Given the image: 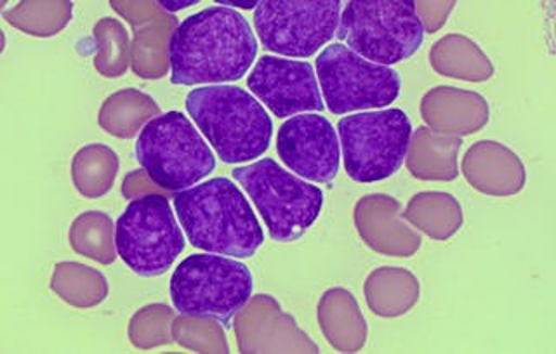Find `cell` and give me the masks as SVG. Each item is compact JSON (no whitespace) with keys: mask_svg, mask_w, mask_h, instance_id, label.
I'll list each match as a JSON object with an SVG mask.
<instances>
[{"mask_svg":"<svg viewBox=\"0 0 556 354\" xmlns=\"http://www.w3.org/2000/svg\"><path fill=\"white\" fill-rule=\"evenodd\" d=\"M174 86H222L240 80L257 56L248 17L228 5H211L188 16L167 46Z\"/></svg>","mask_w":556,"mask_h":354,"instance_id":"1","label":"cell"},{"mask_svg":"<svg viewBox=\"0 0 556 354\" xmlns=\"http://www.w3.org/2000/svg\"><path fill=\"white\" fill-rule=\"evenodd\" d=\"M174 211L191 245L208 254L249 260L265 242L256 212L228 177L178 191Z\"/></svg>","mask_w":556,"mask_h":354,"instance_id":"2","label":"cell"},{"mask_svg":"<svg viewBox=\"0 0 556 354\" xmlns=\"http://www.w3.org/2000/svg\"><path fill=\"white\" fill-rule=\"evenodd\" d=\"M185 104L200 135L225 164L256 161L271 143V117L242 87L226 84L197 87L187 96Z\"/></svg>","mask_w":556,"mask_h":354,"instance_id":"3","label":"cell"},{"mask_svg":"<svg viewBox=\"0 0 556 354\" xmlns=\"http://www.w3.org/2000/svg\"><path fill=\"white\" fill-rule=\"evenodd\" d=\"M336 37L364 60L391 66L421 49L425 25L408 0H352L341 11Z\"/></svg>","mask_w":556,"mask_h":354,"instance_id":"4","label":"cell"},{"mask_svg":"<svg viewBox=\"0 0 556 354\" xmlns=\"http://www.w3.org/2000/svg\"><path fill=\"white\" fill-rule=\"evenodd\" d=\"M231 176L251 197L275 242L300 240L320 217L324 191L274 159L237 167Z\"/></svg>","mask_w":556,"mask_h":354,"instance_id":"5","label":"cell"},{"mask_svg":"<svg viewBox=\"0 0 556 354\" xmlns=\"http://www.w3.org/2000/svg\"><path fill=\"white\" fill-rule=\"evenodd\" d=\"M136 161L164 190L182 191L216 169V156L195 124L181 112L148 122L136 141Z\"/></svg>","mask_w":556,"mask_h":354,"instance_id":"6","label":"cell"},{"mask_svg":"<svg viewBox=\"0 0 556 354\" xmlns=\"http://www.w3.org/2000/svg\"><path fill=\"white\" fill-rule=\"evenodd\" d=\"M254 289L251 269L219 254H193L170 278V299L181 315L214 318L228 325L249 303Z\"/></svg>","mask_w":556,"mask_h":354,"instance_id":"7","label":"cell"},{"mask_svg":"<svg viewBox=\"0 0 556 354\" xmlns=\"http://www.w3.org/2000/svg\"><path fill=\"white\" fill-rule=\"evenodd\" d=\"M344 169L356 182L388 179L404 164L413 124L404 110L358 112L338 122Z\"/></svg>","mask_w":556,"mask_h":354,"instance_id":"8","label":"cell"},{"mask_svg":"<svg viewBox=\"0 0 556 354\" xmlns=\"http://www.w3.org/2000/svg\"><path fill=\"white\" fill-rule=\"evenodd\" d=\"M115 243L122 261L143 278L161 277L185 251V231L162 194L132 200L118 217Z\"/></svg>","mask_w":556,"mask_h":354,"instance_id":"9","label":"cell"},{"mask_svg":"<svg viewBox=\"0 0 556 354\" xmlns=\"http://www.w3.org/2000/svg\"><path fill=\"white\" fill-rule=\"evenodd\" d=\"M317 77L324 104L334 115L387 109L402 87L396 69L370 63L344 43H332L320 52Z\"/></svg>","mask_w":556,"mask_h":354,"instance_id":"10","label":"cell"},{"mask_svg":"<svg viewBox=\"0 0 556 354\" xmlns=\"http://www.w3.org/2000/svg\"><path fill=\"white\" fill-rule=\"evenodd\" d=\"M341 11L339 0H265L254 9V30L266 51L309 58L334 39Z\"/></svg>","mask_w":556,"mask_h":354,"instance_id":"11","label":"cell"},{"mask_svg":"<svg viewBox=\"0 0 556 354\" xmlns=\"http://www.w3.org/2000/svg\"><path fill=\"white\" fill-rule=\"evenodd\" d=\"M277 153L304 181L330 185L338 177L341 144L334 126L318 113H301L278 129Z\"/></svg>","mask_w":556,"mask_h":354,"instance_id":"12","label":"cell"},{"mask_svg":"<svg viewBox=\"0 0 556 354\" xmlns=\"http://www.w3.org/2000/svg\"><path fill=\"white\" fill-rule=\"evenodd\" d=\"M248 87L278 118L326 110L317 74L306 61L265 54L251 69Z\"/></svg>","mask_w":556,"mask_h":354,"instance_id":"13","label":"cell"},{"mask_svg":"<svg viewBox=\"0 0 556 354\" xmlns=\"http://www.w3.org/2000/svg\"><path fill=\"white\" fill-rule=\"evenodd\" d=\"M195 4L197 0H191V2H159L161 8H164L165 11H173V13H176V11H181V9L191 8V5Z\"/></svg>","mask_w":556,"mask_h":354,"instance_id":"14","label":"cell"}]
</instances>
